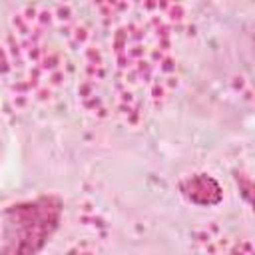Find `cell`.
<instances>
[{
	"label": "cell",
	"mask_w": 255,
	"mask_h": 255,
	"mask_svg": "<svg viewBox=\"0 0 255 255\" xmlns=\"http://www.w3.org/2000/svg\"><path fill=\"white\" fill-rule=\"evenodd\" d=\"M86 6L90 34L74 86L78 104L100 120L137 128L179 88L189 8L175 2Z\"/></svg>",
	"instance_id": "6da1fadb"
},
{
	"label": "cell",
	"mask_w": 255,
	"mask_h": 255,
	"mask_svg": "<svg viewBox=\"0 0 255 255\" xmlns=\"http://www.w3.org/2000/svg\"><path fill=\"white\" fill-rule=\"evenodd\" d=\"M62 201L42 195L12 205L0 215V255H36L58 229Z\"/></svg>",
	"instance_id": "3957f363"
},
{
	"label": "cell",
	"mask_w": 255,
	"mask_h": 255,
	"mask_svg": "<svg viewBox=\"0 0 255 255\" xmlns=\"http://www.w3.org/2000/svg\"><path fill=\"white\" fill-rule=\"evenodd\" d=\"M90 34L86 4H24L0 36V86L20 110L56 104L74 90Z\"/></svg>",
	"instance_id": "7a4b0ae2"
},
{
	"label": "cell",
	"mask_w": 255,
	"mask_h": 255,
	"mask_svg": "<svg viewBox=\"0 0 255 255\" xmlns=\"http://www.w3.org/2000/svg\"><path fill=\"white\" fill-rule=\"evenodd\" d=\"M60 255H98V245L92 239H80V241L72 243Z\"/></svg>",
	"instance_id": "5b68a950"
},
{
	"label": "cell",
	"mask_w": 255,
	"mask_h": 255,
	"mask_svg": "<svg viewBox=\"0 0 255 255\" xmlns=\"http://www.w3.org/2000/svg\"><path fill=\"white\" fill-rule=\"evenodd\" d=\"M223 255H255L253 251V241L249 237L235 239L227 247H223Z\"/></svg>",
	"instance_id": "8992f818"
},
{
	"label": "cell",
	"mask_w": 255,
	"mask_h": 255,
	"mask_svg": "<svg viewBox=\"0 0 255 255\" xmlns=\"http://www.w3.org/2000/svg\"><path fill=\"white\" fill-rule=\"evenodd\" d=\"M213 183H217L215 179H211L207 173H197L193 177H187L183 183H181V189L183 193L193 201V203H215L217 199H213L209 193H205L203 189L205 187H211Z\"/></svg>",
	"instance_id": "277c9868"
}]
</instances>
